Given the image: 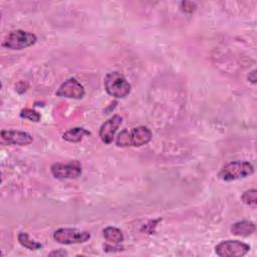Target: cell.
<instances>
[{"label":"cell","instance_id":"8fae6325","mask_svg":"<svg viewBox=\"0 0 257 257\" xmlns=\"http://www.w3.org/2000/svg\"><path fill=\"white\" fill-rule=\"evenodd\" d=\"M255 224L252 221L248 220H242L239 222L234 223L231 226V233L236 236H241V237H248L252 235L255 232Z\"/></svg>","mask_w":257,"mask_h":257},{"label":"cell","instance_id":"7a4b0ae2","mask_svg":"<svg viewBox=\"0 0 257 257\" xmlns=\"http://www.w3.org/2000/svg\"><path fill=\"white\" fill-rule=\"evenodd\" d=\"M103 85L105 91L115 98H123L131 92L130 82L120 72L117 71L107 73L104 77Z\"/></svg>","mask_w":257,"mask_h":257},{"label":"cell","instance_id":"52a82bcc","mask_svg":"<svg viewBox=\"0 0 257 257\" xmlns=\"http://www.w3.org/2000/svg\"><path fill=\"white\" fill-rule=\"evenodd\" d=\"M50 172L55 179H76L81 175V166L77 161L70 163H55L50 167Z\"/></svg>","mask_w":257,"mask_h":257},{"label":"cell","instance_id":"ba28073f","mask_svg":"<svg viewBox=\"0 0 257 257\" xmlns=\"http://www.w3.org/2000/svg\"><path fill=\"white\" fill-rule=\"evenodd\" d=\"M56 96L60 97H67V98H74L80 99L84 96L85 90L83 85L74 77H70L66 79L55 92Z\"/></svg>","mask_w":257,"mask_h":257},{"label":"cell","instance_id":"e0dca14e","mask_svg":"<svg viewBox=\"0 0 257 257\" xmlns=\"http://www.w3.org/2000/svg\"><path fill=\"white\" fill-rule=\"evenodd\" d=\"M196 7H197V4L195 2H192V1H183L181 3L182 11L187 12V13L193 12L196 9Z\"/></svg>","mask_w":257,"mask_h":257},{"label":"cell","instance_id":"ac0fdd59","mask_svg":"<svg viewBox=\"0 0 257 257\" xmlns=\"http://www.w3.org/2000/svg\"><path fill=\"white\" fill-rule=\"evenodd\" d=\"M67 252H65L62 249H59L57 251H52L51 253H49V256H67Z\"/></svg>","mask_w":257,"mask_h":257},{"label":"cell","instance_id":"8992f818","mask_svg":"<svg viewBox=\"0 0 257 257\" xmlns=\"http://www.w3.org/2000/svg\"><path fill=\"white\" fill-rule=\"evenodd\" d=\"M250 246L239 240L222 241L215 247V252L220 257H241L246 255Z\"/></svg>","mask_w":257,"mask_h":257},{"label":"cell","instance_id":"6da1fadb","mask_svg":"<svg viewBox=\"0 0 257 257\" xmlns=\"http://www.w3.org/2000/svg\"><path fill=\"white\" fill-rule=\"evenodd\" d=\"M151 130L145 125L133 127L132 130L121 131L115 140L117 147H141L152 140Z\"/></svg>","mask_w":257,"mask_h":257},{"label":"cell","instance_id":"5bb4252c","mask_svg":"<svg viewBox=\"0 0 257 257\" xmlns=\"http://www.w3.org/2000/svg\"><path fill=\"white\" fill-rule=\"evenodd\" d=\"M17 239L18 242L25 248L29 249V250H38L41 249L43 247V245L33 239H31L28 235V233L26 232H19L17 235Z\"/></svg>","mask_w":257,"mask_h":257},{"label":"cell","instance_id":"9c48e42d","mask_svg":"<svg viewBox=\"0 0 257 257\" xmlns=\"http://www.w3.org/2000/svg\"><path fill=\"white\" fill-rule=\"evenodd\" d=\"M122 117L118 114H114L105 120L99 127V138L103 144L109 145L112 143L114 135L121 124Z\"/></svg>","mask_w":257,"mask_h":257},{"label":"cell","instance_id":"7c38bea8","mask_svg":"<svg viewBox=\"0 0 257 257\" xmlns=\"http://www.w3.org/2000/svg\"><path fill=\"white\" fill-rule=\"evenodd\" d=\"M88 135H90V133L87 130H85L84 127L76 126V127H72L70 130L66 131L62 135V139L69 143H78L83 139V137L88 136Z\"/></svg>","mask_w":257,"mask_h":257},{"label":"cell","instance_id":"2e32d148","mask_svg":"<svg viewBox=\"0 0 257 257\" xmlns=\"http://www.w3.org/2000/svg\"><path fill=\"white\" fill-rule=\"evenodd\" d=\"M20 117L29 119L30 121L38 122L40 120V118H41V115H40L39 112H37L36 110H34L32 108H23L20 111Z\"/></svg>","mask_w":257,"mask_h":257},{"label":"cell","instance_id":"277c9868","mask_svg":"<svg viewBox=\"0 0 257 257\" xmlns=\"http://www.w3.org/2000/svg\"><path fill=\"white\" fill-rule=\"evenodd\" d=\"M36 40H37V37L34 33L17 29V30L11 31L4 38L2 42V46L12 50H20L35 44Z\"/></svg>","mask_w":257,"mask_h":257},{"label":"cell","instance_id":"d6986e66","mask_svg":"<svg viewBox=\"0 0 257 257\" xmlns=\"http://www.w3.org/2000/svg\"><path fill=\"white\" fill-rule=\"evenodd\" d=\"M248 79L252 82V83H255L256 82V70H252L251 72H249V75H248Z\"/></svg>","mask_w":257,"mask_h":257},{"label":"cell","instance_id":"5b68a950","mask_svg":"<svg viewBox=\"0 0 257 257\" xmlns=\"http://www.w3.org/2000/svg\"><path fill=\"white\" fill-rule=\"evenodd\" d=\"M53 239L63 245L80 244L90 239V233L72 228H59L53 232Z\"/></svg>","mask_w":257,"mask_h":257},{"label":"cell","instance_id":"9a60e30c","mask_svg":"<svg viewBox=\"0 0 257 257\" xmlns=\"http://www.w3.org/2000/svg\"><path fill=\"white\" fill-rule=\"evenodd\" d=\"M241 200L244 204L248 205V206H256L257 204V191L255 189H250L245 191L242 196H241Z\"/></svg>","mask_w":257,"mask_h":257},{"label":"cell","instance_id":"4fadbf2b","mask_svg":"<svg viewBox=\"0 0 257 257\" xmlns=\"http://www.w3.org/2000/svg\"><path fill=\"white\" fill-rule=\"evenodd\" d=\"M102 236L106 241H108L112 244H119L123 241L122 232L120 231V229L113 227V226L105 227L102 230Z\"/></svg>","mask_w":257,"mask_h":257},{"label":"cell","instance_id":"3957f363","mask_svg":"<svg viewBox=\"0 0 257 257\" xmlns=\"http://www.w3.org/2000/svg\"><path fill=\"white\" fill-rule=\"evenodd\" d=\"M254 167L247 161H234L226 164L219 172V178L225 182H231L252 175Z\"/></svg>","mask_w":257,"mask_h":257},{"label":"cell","instance_id":"30bf717a","mask_svg":"<svg viewBox=\"0 0 257 257\" xmlns=\"http://www.w3.org/2000/svg\"><path fill=\"white\" fill-rule=\"evenodd\" d=\"M1 137L10 145L26 146L33 142V138L30 134L15 130H3L1 132Z\"/></svg>","mask_w":257,"mask_h":257}]
</instances>
